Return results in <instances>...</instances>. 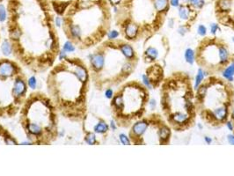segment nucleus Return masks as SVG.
Instances as JSON below:
<instances>
[{
  "label": "nucleus",
  "mask_w": 234,
  "mask_h": 176,
  "mask_svg": "<svg viewBox=\"0 0 234 176\" xmlns=\"http://www.w3.org/2000/svg\"><path fill=\"white\" fill-rule=\"evenodd\" d=\"M117 38L104 40L89 55L91 83L97 90L106 91L126 82L138 63L128 41Z\"/></svg>",
  "instance_id": "nucleus-4"
},
{
  "label": "nucleus",
  "mask_w": 234,
  "mask_h": 176,
  "mask_svg": "<svg viewBox=\"0 0 234 176\" xmlns=\"http://www.w3.org/2000/svg\"><path fill=\"white\" fill-rule=\"evenodd\" d=\"M189 2L192 6H194L196 9H201L205 4L204 0H189Z\"/></svg>",
  "instance_id": "nucleus-20"
},
{
  "label": "nucleus",
  "mask_w": 234,
  "mask_h": 176,
  "mask_svg": "<svg viewBox=\"0 0 234 176\" xmlns=\"http://www.w3.org/2000/svg\"><path fill=\"white\" fill-rule=\"evenodd\" d=\"M64 34L75 48H95L107 36L112 16L105 0H75L61 18Z\"/></svg>",
  "instance_id": "nucleus-3"
},
{
  "label": "nucleus",
  "mask_w": 234,
  "mask_h": 176,
  "mask_svg": "<svg viewBox=\"0 0 234 176\" xmlns=\"http://www.w3.org/2000/svg\"><path fill=\"white\" fill-rule=\"evenodd\" d=\"M233 104L234 88L225 77L209 75L196 88V113L211 127L219 128L226 124Z\"/></svg>",
  "instance_id": "nucleus-8"
},
{
  "label": "nucleus",
  "mask_w": 234,
  "mask_h": 176,
  "mask_svg": "<svg viewBox=\"0 0 234 176\" xmlns=\"http://www.w3.org/2000/svg\"><path fill=\"white\" fill-rule=\"evenodd\" d=\"M149 101L148 89L144 83L132 80L119 86L113 93L110 102L116 125L130 128L144 116Z\"/></svg>",
  "instance_id": "nucleus-10"
},
{
  "label": "nucleus",
  "mask_w": 234,
  "mask_h": 176,
  "mask_svg": "<svg viewBox=\"0 0 234 176\" xmlns=\"http://www.w3.org/2000/svg\"><path fill=\"white\" fill-rule=\"evenodd\" d=\"M195 60L206 75L223 72L233 59L230 58L228 45L219 38H203L195 53Z\"/></svg>",
  "instance_id": "nucleus-12"
},
{
  "label": "nucleus",
  "mask_w": 234,
  "mask_h": 176,
  "mask_svg": "<svg viewBox=\"0 0 234 176\" xmlns=\"http://www.w3.org/2000/svg\"><path fill=\"white\" fill-rule=\"evenodd\" d=\"M56 26L46 0H10L6 28L14 59L33 73L49 71L61 55Z\"/></svg>",
  "instance_id": "nucleus-1"
},
{
  "label": "nucleus",
  "mask_w": 234,
  "mask_h": 176,
  "mask_svg": "<svg viewBox=\"0 0 234 176\" xmlns=\"http://www.w3.org/2000/svg\"><path fill=\"white\" fill-rule=\"evenodd\" d=\"M158 55H159V52L158 50L155 49L153 47H150L147 49V50L145 51L144 53V59L147 61H153L155 60L156 58L158 57Z\"/></svg>",
  "instance_id": "nucleus-18"
},
{
  "label": "nucleus",
  "mask_w": 234,
  "mask_h": 176,
  "mask_svg": "<svg viewBox=\"0 0 234 176\" xmlns=\"http://www.w3.org/2000/svg\"><path fill=\"white\" fill-rule=\"evenodd\" d=\"M108 1H109V3H110L113 6H116V5H118L121 3V0H108Z\"/></svg>",
  "instance_id": "nucleus-29"
},
{
  "label": "nucleus",
  "mask_w": 234,
  "mask_h": 176,
  "mask_svg": "<svg viewBox=\"0 0 234 176\" xmlns=\"http://www.w3.org/2000/svg\"><path fill=\"white\" fill-rule=\"evenodd\" d=\"M233 41H234V37H233Z\"/></svg>",
  "instance_id": "nucleus-32"
},
{
  "label": "nucleus",
  "mask_w": 234,
  "mask_h": 176,
  "mask_svg": "<svg viewBox=\"0 0 234 176\" xmlns=\"http://www.w3.org/2000/svg\"><path fill=\"white\" fill-rule=\"evenodd\" d=\"M230 122H231L232 124V131L234 132V109H232L231 113V116H230Z\"/></svg>",
  "instance_id": "nucleus-26"
},
{
  "label": "nucleus",
  "mask_w": 234,
  "mask_h": 176,
  "mask_svg": "<svg viewBox=\"0 0 234 176\" xmlns=\"http://www.w3.org/2000/svg\"><path fill=\"white\" fill-rule=\"evenodd\" d=\"M219 29L220 28H219V27H218V25H216V24H212L211 25V33H212V35H215L216 31L219 30Z\"/></svg>",
  "instance_id": "nucleus-27"
},
{
  "label": "nucleus",
  "mask_w": 234,
  "mask_h": 176,
  "mask_svg": "<svg viewBox=\"0 0 234 176\" xmlns=\"http://www.w3.org/2000/svg\"><path fill=\"white\" fill-rule=\"evenodd\" d=\"M206 32H207V29L204 26L202 25H200L198 27V34L201 36H204L206 35Z\"/></svg>",
  "instance_id": "nucleus-24"
},
{
  "label": "nucleus",
  "mask_w": 234,
  "mask_h": 176,
  "mask_svg": "<svg viewBox=\"0 0 234 176\" xmlns=\"http://www.w3.org/2000/svg\"><path fill=\"white\" fill-rule=\"evenodd\" d=\"M0 145H18L15 137L1 124H0Z\"/></svg>",
  "instance_id": "nucleus-16"
},
{
  "label": "nucleus",
  "mask_w": 234,
  "mask_h": 176,
  "mask_svg": "<svg viewBox=\"0 0 234 176\" xmlns=\"http://www.w3.org/2000/svg\"><path fill=\"white\" fill-rule=\"evenodd\" d=\"M28 78L15 59L0 58V119L19 115L28 96Z\"/></svg>",
  "instance_id": "nucleus-9"
},
{
  "label": "nucleus",
  "mask_w": 234,
  "mask_h": 176,
  "mask_svg": "<svg viewBox=\"0 0 234 176\" xmlns=\"http://www.w3.org/2000/svg\"><path fill=\"white\" fill-rule=\"evenodd\" d=\"M0 39H1V36H0Z\"/></svg>",
  "instance_id": "nucleus-33"
},
{
  "label": "nucleus",
  "mask_w": 234,
  "mask_h": 176,
  "mask_svg": "<svg viewBox=\"0 0 234 176\" xmlns=\"http://www.w3.org/2000/svg\"><path fill=\"white\" fill-rule=\"evenodd\" d=\"M115 23L127 41L148 39L165 23L170 0H121L115 6Z\"/></svg>",
  "instance_id": "nucleus-5"
},
{
  "label": "nucleus",
  "mask_w": 234,
  "mask_h": 176,
  "mask_svg": "<svg viewBox=\"0 0 234 176\" xmlns=\"http://www.w3.org/2000/svg\"><path fill=\"white\" fill-rule=\"evenodd\" d=\"M171 136L170 126L159 114L144 116L130 127L129 132L130 143L136 145H168Z\"/></svg>",
  "instance_id": "nucleus-11"
},
{
  "label": "nucleus",
  "mask_w": 234,
  "mask_h": 176,
  "mask_svg": "<svg viewBox=\"0 0 234 176\" xmlns=\"http://www.w3.org/2000/svg\"><path fill=\"white\" fill-rule=\"evenodd\" d=\"M195 8L192 6L189 2H184L181 5H179V15L180 18L183 20H191L192 19H195L197 15V12L195 10Z\"/></svg>",
  "instance_id": "nucleus-15"
},
{
  "label": "nucleus",
  "mask_w": 234,
  "mask_h": 176,
  "mask_svg": "<svg viewBox=\"0 0 234 176\" xmlns=\"http://www.w3.org/2000/svg\"><path fill=\"white\" fill-rule=\"evenodd\" d=\"M205 141H206L208 143H210V142H211V140H210L209 137H205Z\"/></svg>",
  "instance_id": "nucleus-31"
},
{
  "label": "nucleus",
  "mask_w": 234,
  "mask_h": 176,
  "mask_svg": "<svg viewBox=\"0 0 234 176\" xmlns=\"http://www.w3.org/2000/svg\"><path fill=\"white\" fill-rule=\"evenodd\" d=\"M161 108L172 130L184 131L193 127L197 115L195 94L187 73L175 72L163 80Z\"/></svg>",
  "instance_id": "nucleus-7"
},
{
  "label": "nucleus",
  "mask_w": 234,
  "mask_h": 176,
  "mask_svg": "<svg viewBox=\"0 0 234 176\" xmlns=\"http://www.w3.org/2000/svg\"><path fill=\"white\" fill-rule=\"evenodd\" d=\"M228 141H229V143H231V145H234V135L233 136H231V135L228 136Z\"/></svg>",
  "instance_id": "nucleus-30"
},
{
  "label": "nucleus",
  "mask_w": 234,
  "mask_h": 176,
  "mask_svg": "<svg viewBox=\"0 0 234 176\" xmlns=\"http://www.w3.org/2000/svg\"><path fill=\"white\" fill-rule=\"evenodd\" d=\"M163 69L161 66L155 65L151 66L148 71L147 74L143 76L144 84L148 88H154L158 86L160 82L163 81Z\"/></svg>",
  "instance_id": "nucleus-14"
},
{
  "label": "nucleus",
  "mask_w": 234,
  "mask_h": 176,
  "mask_svg": "<svg viewBox=\"0 0 234 176\" xmlns=\"http://www.w3.org/2000/svg\"><path fill=\"white\" fill-rule=\"evenodd\" d=\"M7 17V12L4 5H0V21L6 20Z\"/></svg>",
  "instance_id": "nucleus-22"
},
{
  "label": "nucleus",
  "mask_w": 234,
  "mask_h": 176,
  "mask_svg": "<svg viewBox=\"0 0 234 176\" xmlns=\"http://www.w3.org/2000/svg\"><path fill=\"white\" fill-rule=\"evenodd\" d=\"M28 84H29L30 87H32L33 89H35V77H31L30 79H28Z\"/></svg>",
  "instance_id": "nucleus-25"
},
{
  "label": "nucleus",
  "mask_w": 234,
  "mask_h": 176,
  "mask_svg": "<svg viewBox=\"0 0 234 176\" xmlns=\"http://www.w3.org/2000/svg\"><path fill=\"white\" fill-rule=\"evenodd\" d=\"M59 112L47 93L28 94L19 112V121L26 139L33 145H49L58 138Z\"/></svg>",
  "instance_id": "nucleus-6"
},
{
  "label": "nucleus",
  "mask_w": 234,
  "mask_h": 176,
  "mask_svg": "<svg viewBox=\"0 0 234 176\" xmlns=\"http://www.w3.org/2000/svg\"><path fill=\"white\" fill-rule=\"evenodd\" d=\"M223 77L227 79L229 81H232L233 80V76H234V59L231 62L230 65L224 70V71L222 72Z\"/></svg>",
  "instance_id": "nucleus-17"
},
{
  "label": "nucleus",
  "mask_w": 234,
  "mask_h": 176,
  "mask_svg": "<svg viewBox=\"0 0 234 176\" xmlns=\"http://www.w3.org/2000/svg\"><path fill=\"white\" fill-rule=\"evenodd\" d=\"M91 84L86 63L77 56H64L49 70L47 94L62 116L72 122H82L88 112Z\"/></svg>",
  "instance_id": "nucleus-2"
},
{
  "label": "nucleus",
  "mask_w": 234,
  "mask_h": 176,
  "mask_svg": "<svg viewBox=\"0 0 234 176\" xmlns=\"http://www.w3.org/2000/svg\"><path fill=\"white\" fill-rule=\"evenodd\" d=\"M215 14L221 25L234 30V0H216Z\"/></svg>",
  "instance_id": "nucleus-13"
},
{
  "label": "nucleus",
  "mask_w": 234,
  "mask_h": 176,
  "mask_svg": "<svg viewBox=\"0 0 234 176\" xmlns=\"http://www.w3.org/2000/svg\"><path fill=\"white\" fill-rule=\"evenodd\" d=\"M185 58H186V61L188 62L190 65L194 63V60H195V52L193 50L191 49H188L185 52Z\"/></svg>",
  "instance_id": "nucleus-19"
},
{
  "label": "nucleus",
  "mask_w": 234,
  "mask_h": 176,
  "mask_svg": "<svg viewBox=\"0 0 234 176\" xmlns=\"http://www.w3.org/2000/svg\"><path fill=\"white\" fill-rule=\"evenodd\" d=\"M203 77H204V74H203V71L200 68L198 70V73H197V76H196V78H195V88L196 89L198 87V86L201 84V82L202 81V79H203Z\"/></svg>",
  "instance_id": "nucleus-21"
},
{
  "label": "nucleus",
  "mask_w": 234,
  "mask_h": 176,
  "mask_svg": "<svg viewBox=\"0 0 234 176\" xmlns=\"http://www.w3.org/2000/svg\"><path fill=\"white\" fill-rule=\"evenodd\" d=\"M180 0H170V5L174 7H177L180 5Z\"/></svg>",
  "instance_id": "nucleus-28"
},
{
  "label": "nucleus",
  "mask_w": 234,
  "mask_h": 176,
  "mask_svg": "<svg viewBox=\"0 0 234 176\" xmlns=\"http://www.w3.org/2000/svg\"><path fill=\"white\" fill-rule=\"evenodd\" d=\"M120 139H121V143H123V145H130V143H131L130 138L127 137L125 135H123V134L120 135Z\"/></svg>",
  "instance_id": "nucleus-23"
}]
</instances>
